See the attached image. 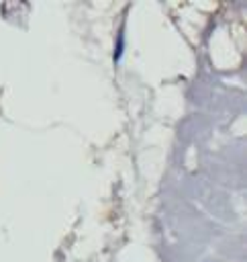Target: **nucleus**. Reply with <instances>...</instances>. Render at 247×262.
Here are the masks:
<instances>
[{
    "label": "nucleus",
    "instance_id": "1",
    "mask_svg": "<svg viewBox=\"0 0 247 262\" xmlns=\"http://www.w3.org/2000/svg\"><path fill=\"white\" fill-rule=\"evenodd\" d=\"M122 49H125V31L120 29V31H118V37H116V47H114V55H112L114 63H118V61H120Z\"/></svg>",
    "mask_w": 247,
    "mask_h": 262
}]
</instances>
